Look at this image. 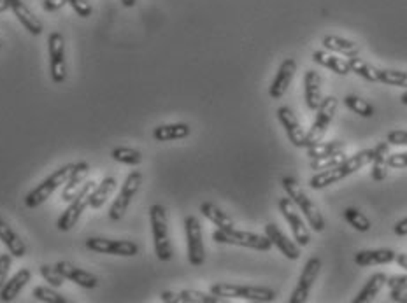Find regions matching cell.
<instances>
[{
  "label": "cell",
  "mask_w": 407,
  "mask_h": 303,
  "mask_svg": "<svg viewBox=\"0 0 407 303\" xmlns=\"http://www.w3.org/2000/svg\"><path fill=\"white\" fill-rule=\"evenodd\" d=\"M374 158V149H363V151L356 153V155L348 156L344 162H341L339 165H335L334 169L323 170V172H318L316 176H313L309 179V186L313 190H325V188L332 186V184L339 183V181L346 179V177L353 176L358 170H362L363 167L370 165Z\"/></svg>",
  "instance_id": "6da1fadb"
},
{
  "label": "cell",
  "mask_w": 407,
  "mask_h": 303,
  "mask_svg": "<svg viewBox=\"0 0 407 303\" xmlns=\"http://www.w3.org/2000/svg\"><path fill=\"white\" fill-rule=\"evenodd\" d=\"M281 186H283V190L286 191V195L295 202V205L299 207L300 212L306 216L307 223L311 224V228H313L314 231H318V233H321V231L325 230L323 214H321L320 207L316 205V202H314L313 198L306 193V190L300 186L299 181L292 176L283 177Z\"/></svg>",
  "instance_id": "7a4b0ae2"
},
{
  "label": "cell",
  "mask_w": 407,
  "mask_h": 303,
  "mask_svg": "<svg viewBox=\"0 0 407 303\" xmlns=\"http://www.w3.org/2000/svg\"><path fill=\"white\" fill-rule=\"evenodd\" d=\"M150 223L151 233H153L155 254L160 262H171L174 251H172L171 237H169V221L167 210L160 203H155L150 209Z\"/></svg>",
  "instance_id": "3957f363"
},
{
  "label": "cell",
  "mask_w": 407,
  "mask_h": 303,
  "mask_svg": "<svg viewBox=\"0 0 407 303\" xmlns=\"http://www.w3.org/2000/svg\"><path fill=\"white\" fill-rule=\"evenodd\" d=\"M212 295L225 298H243L247 302H258V303H269L276 300V291L271 288L264 286H240V284H228V283H218L211 286Z\"/></svg>",
  "instance_id": "277c9868"
},
{
  "label": "cell",
  "mask_w": 407,
  "mask_h": 303,
  "mask_svg": "<svg viewBox=\"0 0 407 303\" xmlns=\"http://www.w3.org/2000/svg\"><path fill=\"white\" fill-rule=\"evenodd\" d=\"M74 165H76V163H67V165L60 167V169L55 170L48 179H44L37 188H34V190L25 197V207L35 209V207H39L41 203L48 200L60 186H63V184L67 183V179H69L70 174H72Z\"/></svg>",
  "instance_id": "5b68a950"
},
{
  "label": "cell",
  "mask_w": 407,
  "mask_h": 303,
  "mask_svg": "<svg viewBox=\"0 0 407 303\" xmlns=\"http://www.w3.org/2000/svg\"><path fill=\"white\" fill-rule=\"evenodd\" d=\"M212 240L218 244L239 245V247L254 249V251H269L272 247V242L267 235H258L253 231H243L232 228V230H216L212 233Z\"/></svg>",
  "instance_id": "8992f818"
},
{
  "label": "cell",
  "mask_w": 407,
  "mask_h": 303,
  "mask_svg": "<svg viewBox=\"0 0 407 303\" xmlns=\"http://www.w3.org/2000/svg\"><path fill=\"white\" fill-rule=\"evenodd\" d=\"M93 190L95 181H86V183L83 184V188H81L79 193L76 195V198L70 202V205L63 210V214L58 217V221H56V228H58L60 231H70L76 226L84 210L90 207V197Z\"/></svg>",
  "instance_id": "52a82bcc"
},
{
  "label": "cell",
  "mask_w": 407,
  "mask_h": 303,
  "mask_svg": "<svg viewBox=\"0 0 407 303\" xmlns=\"http://www.w3.org/2000/svg\"><path fill=\"white\" fill-rule=\"evenodd\" d=\"M337 107H339L337 98L332 97V95L330 97H323V102H321V105L318 107V110H316V117H314L313 127H311V130L307 131V148L316 144V142L323 141L325 134H327L332 121H334L335 112H337Z\"/></svg>",
  "instance_id": "ba28073f"
},
{
  "label": "cell",
  "mask_w": 407,
  "mask_h": 303,
  "mask_svg": "<svg viewBox=\"0 0 407 303\" xmlns=\"http://www.w3.org/2000/svg\"><path fill=\"white\" fill-rule=\"evenodd\" d=\"M48 55H49V74L55 84H62L67 79V62H65V39L60 32H53L48 37Z\"/></svg>",
  "instance_id": "9c48e42d"
},
{
  "label": "cell",
  "mask_w": 407,
  "mask_h": 303,
  "mask_svg": "<svg viewBox=\"0 0 407 303\" xmlns=\"http://www.w3.org/2000/svg\"><path fill=\"white\" fill-rule=\"evenodd\" d=\"M278 207H279L281 216L288 221L290 228H292L293 238L297 240V244H299L300 247L309 245L311 244L309 228L306 226V221H304V217L299 214V207L295 205V202H293L290 197L279 198Z\"/></svg>",
  "instance_id": "30bf717a"
},
{
  "label": "cell",
  "mask_w": 407,
  "mask_h": 303,
  "mask_svg": "<svg viewBox=\"0 0 407 303\" xmlns=\"http://www.w3.org/2000/svg\"><path fill=\"white\" fill-rule=\"evenodd\" d=\"M141 184H143V174H141L139 170H134V172H130L129 176H127L118 197L115 198L111 209H109V219L119 221L125 216L127 209H129L130 202H132V198L136 197L137 191H139Z\"/></svg>",
  "instance_id": "8fae6325"
},
{
  "label": "cell",
  "mask_w": 407,
  "mask_h": 303,
  "mask_svg": "<svg viewBox=\"0 0 407 303\" xmlns=\"http://www.w3.org/2000/svg\"><path fill=\"white\" fill-rule=\"evenodd\" d=\"M186 245H188V262L193 266H202L205 262V247L202 238V224L199 217L186 216L185 219Z\"/></svg>",
  "instance_id": "7c38bea8"
},
{
  "label": "cell",
  "mask_w": 407,
  "mask_h": 303,
  "mask_svg": "<svg viewBox=\"0 0 407 303\" xmlns=\"http://www.w3.org/2000/svg\"><path fill=\"white\" fill-rule=\"evenodd\" d=\"M321 266H323V263H321V259L316 258V256H314V258L307 259L306 265H304L302 273H300L299 281H297L295 290L292 291L290 303H306L307 302V298H309V295H311V290H313L314 283H316L318 276H320Z\"/></svg>",
  "instance_id": "4fadbf2b"
},
{
  "label": "cell",
  "mask_w": 407,
  "mask_h": 303,
  "mask_svg": "<svg viewBox=\"0 0 407 303\" xmlns=\"http://www.w3.org/2000/svg\"><path fill=\"white\" fill-rule=\"evenodd\" d=\"M86 247L93 252L101 254H112V256H125L132 258L139 252V245L132 240H111V238L102 237H90L86 240Z\"/></svg>",
  "instance_id": "5bb4252c"
},
{
  "label": "cell",
  "mask_w": 407,
  "mask_h": 303,
  "mask_svg": "<svg viewBox=\"0 0 407 303\" xmlns=\"http://www.w3.org/2000/svg\"><path fill=\"white\" fill-rule=\"evenodd\" d=\"M276 114H278V121L281 123V127L285 128L290 142H292L295 148L306 149L307 148V134H306V130L302 128V124H300L299 117H297L295 112L292 110V107H288V105L278 107Z\"/></svg>",
  "instance_id": "9a60e30c"
},
{
  "label": "cell",
  "mask_w": 407,
  "mask_h": 303,
  "mask_svg": "<svg viewBox=\"0 0 407 303\" xmlns=\"http://www.w3.org/2000/svg\"><path fill=\"white\" fill-rule=\"evenodd\" d=\"M295 72H297L295 60L293 58L283 60L278 72H276L274 79H272V84L269 86V97H271L272 101H279V98L285 97V94L288 91V86L292 84Z\"/></svg>",
  "instance_id": "2e32d148"
},
{
  "label": "cell",
  "mask_w": 407,
  "mask_h": 303,
  "mask_svg": "<svg viewBox=\"0 0 407 303\" xmlns=\"http://www.w3.org/2000/svg\"><path fill=\"white\" fill-rule=\"evenodd\" d=\"M265 235H267L269 240L272 242V245H276V247H278V251L281 252L285 258L292 259V262H297V259L300 258L299 244L293 240H290V238L286 237V235L283 233L281 230H279V226L276 223L265 224Z\"/></svg>",
  "instance_id": "e0dca14e"
},
{
  "label": "cell",
  "mask_w": 407,
  "mask_h": 303,
  "mask_svg": "<svg viewBox=\"0 0 407 303\" xmlns=\"http://www.w3.org/2000/svg\"><path fill=\"white\" fill-rule=\"evenodd\" d=\"M56 269L60 270V273H62L65 279L72 281L74 284L84 288V290H95V288L98 286V279L95 277V273L79 269V266H76L74 263L58 262L56 263Z\"/></svg>",
  "instance_id": "ac0fdd59"
},
{
  "label": "cell",
  "mask_w": 407,
  "mask_h": 303,
  "mask_svg": "<svg viewBox=\"0 0 407 303\" xmlns=\"http://www.w3.org/2000/svg\"><path fill=\"white\" fill-rule=\"evenodd\" d=\"M88 176H90V163L88 162H77L74 165L72 174L67 179V183L63 184V191H62V200L63 202H72L76 198V195L79 193L83 184L88 181Z\"/></svg>",
  "instance_id": "d6986e66"
},
{
  "label": "cell",
  "mask_w": 407,
  "mask_h": 303,
  "mask_svg": "<svg viewBox=\"0 0 407 303\" xmlns=\"http://www.w3.org/2000/svg\"><path fill=\"white\" fill-rule=\"evenodd\" d=\"M4 2H6L7 7L13 11L14 16L18 18V21L23 25L25 30L30 32L32 35L42 34V23L39 21V18L32 13V9L23 2V0H4Z\"/></svg>",
  "instance_id": "ffe728a7"
},
{
  "label": "cell",
  "mask_w": 407,
  "mask_h": 303,
  "mask_svg": "<svg viewBox=\"0 0 407 303\" xmlns=\"http://www.w3.org/2000/svg\"><path fill=\"white\" fill-rule=\"evenodd\" d=\"M321 84H323V81L316 70H306V74H304V97H306V105L309 110H318V107L323 102Z\"/></svg>",
  "instance_id": "44dd1931"
},
{
  "label": "cell",
  "mask_w": 407,
  "mask_h": 303,
  "mask_svg": "<svg viewBox=\"0 0 407 303\" xmlns=\"http://www.w3.org/2000/svg\"><path fill=\"white\" fill-rule=\"evenodd\" d=\"M397 258L394 249H362L355 254V265L374 266V265H390Z\"/></svg>",
  "instance_id": "7402d4cb"
},
{
  "label": "cell",
  "mask_w": 407,
  "mask_h": 303,
  "mask_svg": "<svg viewBox=\"0 0 407 303\" xmlns=\"http://www.w3.org/2000/svg\"><path fill=\"white\" fill-rule=\"evenodd\" d=\"M32 279V272L28 269H21L14 273L11 279L6 281L2 288H0V300L2 302H13L20 297L21 291L25 290Z\"/></svg>",
  "instance_id": "603a6c76"
},
{
  "label": "cell",
  "mask_w": 407,
  "mask_h": 303,
  "mask_svg": "<svg viewBox=\"0 0 407 303\" xmlns=\"http://www.w3.org/2000/svg\"><path fill=\"white\" fill-rule=\"evenodd\" d=\"M162 302L167 303H219L223 302L221 297H216V295H207L202 291L195 290H185L181 293H172V291H164L160 295Z\"/></svg>",
  "instance_id": "cb8c5ba5"
},
{
  "label": "cell",
  "mask_w": 407,
  "mask_h": 303,
  "mask_svg": "<svg viewBox=\"0 0 407 303\" xmlns=\"http://www.w3.org/2000/svg\"><path fill=\"white\" fill-rule=\"evenodd\" d=\"M0 242L7 247V251L14 256V258H23L27 254V245L21 240L20 235L9 226L4 219H0Z\"/></svg>",
  "instance_id": "d4e9b609"
},
{
  "label": "cell",
  "mask_w": 407,
  "mask_h": 303,
  "mask_svg": "<svg viewBox=\"0 0 407 303\" xmlns=\"http://www.w3.org/2000/svg\"><path fill=\"white\" fill-rule=\"evenodd\" d=\"M321 44H323L325 49H328V51L339 53V55H344L348 56V58L360 55V46L356 44V42L344 37H339V35H325V37L321 39Z\"/></svg>",
  "instance_id": "484cf974"
},
{
  "label": "cell",
  "mask_w": 407,
  "mask_h": 303,
  "mask_svg": "<svg viewBox=\"0 0 407 303\" xmlns=\"http://www.w3.org/2000/svg\"><path fill=\"white\" fill-rule=\"evenodd\" d=\"M313 60L318 63V65L325 67V69L332 70V72L339 74V76H348V74L351 72L346 60L339 58L337 55L325 51V49H318V51H314Z\"/></svg>",
  "instance_id": "4316f807"
},
{
  "label": "cell",
  "mask_w": 407,
  "mask_h": 303,
  "mask_svg": "<svg viewBox=\"0 0 407 303\" xmlns=\"http://www.w3.org/2000/svg\"><path fill=\"white\" fill-rule=\"evenodd\" d=\"M192 134V128L186 123H171V124H160L153 130V138L157 142H169V141H179V138H186Z\"/></svg>",
  "instance_id": "83f0119b"
},
{
  "label": "cell",
  "mask_w": 407,
  "mask_h": 303,
  "mask_svg": "<svg viewBox=\"0 0 407 303\" xmlns=\"http://www.w3.org/2000/svg\"><path fill=\"white\" fill-rule=\"evenodd\" d=\"M374 149V158L370 162L373 165V179L385 181L388 176V155H390V142H380Z\"/></svg>",
  "instance_id": "f1b7e54d"
},
{
  "label": "cell",
  "mask_w": 407,
  "mask_h": 303,
  "mask_svg": "<svg viewBox=\"0 0 407 303\" xmlns=\"http://www.w3.org/2000/svg\"><path fill=\"white\" fill-rule=\"evenodd\" d=\"M200 212H202L205 219L211 221L214 226H218V230H232V228H235V223H233L232 217L212 202H204L202 205H200Z\"/></svg>",
  "instance_id": "f546056e"
},
{
  "label": "cell",
  "mask_w": 407,
  "mask_h": 303,
  "mask_svg": "<svg viewBox=\"0 0 407 303\" xmlns=\"http://www.w3.org/2000/svg\"><path fill=\"white\" fill-rule=\"evenodd\" d=\"M387 273L383 272H377L374 273L373 277H370L369 281L366 283V286L362 288V291H360L358 295H356L355 298H353V303H369L373 302L374 298L380 295V291L383 290L385 286H387Z\"/></svg>",
  "instance_id": "4dcf8cb0"
},
{
  "label": "cell",
  "mask_w": 407,
  "mask_h": 303,
  "mask_svg": "<svg viewBox=\"0 0 407 303\" xmlns=\"http://www.w3.org/2000/svg\"><path fill=\"white\" fill-rule=\"evenodd\" d=\"M346 62H348L349 70L355 72L356 76L369 81V83H380V69H376L374 65L367 63L366 60L358 58V56H351V58H348Z\"/></svg>",
  "instance_id": "1f68e13d"
},
{
  "label": "cell",
  "mask_w": 407,
  "mask_h": 303,
  "mask_svg": "<svg viewBox=\"0 0 407 303\" xmlns=\"http://www.w3.org/2000/svg\"><path fill=\"white\" fill-rule=\"evenodd\" d=\"M115 188H116L115 177H104L102 183L98 184V186H95V190L91 191V197H90L91 209L97 210V209H101V207H104V203L108 202L109 197H111Z\"/></svg>",
  "instance_id": "d6a6232c"
},
{
  "label": "cell",
  "mask_w": 407,
  "mask_h": 303,
  "mask_svg": "<svg viewBox=\"0 0 407 303\" xmlns=\"http://www.w3.org/2000/svg\"><path fill=\"white\" fill-rule=\"evenodd\" d=\"M346 149V142L342 141H332V142H316V144L306 148L309 160L313 158H323V156L335 155V153H342Z\"/></svg>",
  "instance_id": "836d02e7"
},
{
  "label": "cell",
  "mask_w": 407,
  "mask_h": 303,
  "mask_svg": "<svg viewBox=\"0 0 407 303\" xmlns=\"http://www.w3.org/2000/svg\"><path fill=\"white\" fill-rule=\"evenodd\" d=\"M111 156L115 162L130 167H137L143 162V153L134 148H115L111 151Z\"/></svg>",
  "instance_id": "e575fe53"
},
{
  "label": "cell",
  "mask_w": 407,
  "mask_h": 303,
  "mask_svg": "<svg viewBox=\"0 0 407 303\" xmlns=\"http://www.w3.org/2000/svg\"><path fill=\"white\" fill-rule=\"evenodd\" d=\"M344 219L348 221L349 226H353L356 231H360V233H366V231H369L370 228H373L369 217L363 212H360L358 209H355V207H348V209L344 210Z\"/></svg>",
  "instance_id": "d590c367"
},
{
  "label": "cell",
  "mask_w": 407,
  "mask_h": 303,
  "mask_svg": "<svg viewBox=\"0 0 407 303\" xmlns=\"http://www.w3.org/2000/svg\"><path fill=\"white\" fill-rule=\"evenodd\" d=\"M346 158H348V156L344 155V151L335 153V155H330V156H323V158H313V160H309V169L314 170V172H323V170L334 169L335 165L344 162Z\"/></svg>",
  "instance_id": "8d00e7d4"
},
{
  "label": "cell",
  "mask_w": 407,
  "mask_h": 303,
  "mask_svg": "<svg viewBox=\"0 0 407 303\" xmlns=\"http://www.w3.org/2000/svg\"><path fill=\"white\" fill-rule=\"evenodd\" d=\"M380 83L388 86L407 88V72L395 69H380Z\"/></svg>",
  "instance_id": "74e56055"
},
{
  "label": "cell",
  "mask_w": 407,
  "mask_h": 303,
  "mask_svg": "<svg viewBox=\"0 0 407 303\" xmlns=\"http://www.w3.org/2000/svg\"><path fill=\"white\" fill-rule=\"evenodd\" d=\"M344 103L349 110H353V112L362 117H373L374 112H376L373 103H369L360 97H355V95H348V97L344 98Z\"/></svg>",
  "instance_id": "f35d334b"
},
{
  "label": "cell",
  "mask_w": 407,
  "mask_h": 303,
  "mask_svg": "<svg viewBox=\"0 0 407 303\" xmlns=\"http://www.w3.org/2000/svg\"><path fill=\"white\" fill-rule=\"evenodd\" d=\"M34 298L37 302H44V303H69L63 295L56 293V291H53L51 288H44V286L35 288Z\"/></svg>",
  "instance_id": "ab89813d"
},
{
  "label": "cell",
  "mask_w": 407,
  "mask_h": 303,
  "mask_svg": "<svg viewBox=\"0 0 407 303\" xmlns=\"http://www.w3.org/2000/svg\"><path fill=\"white\" fill-rule=\"evenodd\" d=\"M41 276L44 277L46 283L51 284L53 288H60L63 284V279H65V277L60 273V270L56 269V265H42Z\"/></svg>",
  "instance_id": "60d3db41"
},
{
  "label": "cell",
  "mask_w": 407,
  "mask_h": 303,
  "mask_svg": "<svg viewBox=\"0 0 407 303\" xmlns=\"http://www.w3.org/2000/svg\"><path fill=\"white\" fill-rule=\"evenodd\" d=\"M65 2L72 7L77 16L90 18L93 14V6L88 0H65Z\"/></svg>",
  "instance_id": "b9f144b4"
},
{
  "label": "cell",
  "mask_w": 407,
  "mask_h": 303,
  "mask_svg": "<svg viewBox=\"0 0 407 303\" xmlns=\"http://www.w3.org/2000/svg\"><path fill=\"white\" fill-rule=\"evenodd\" d=\"M13 258L14 256L11 254V252H4V254H0V288L6 284L7 276H9V270H11V266H13Z\"/></svg>",
  "instance_id": "7bdbcfd3"
},
{
  "label": "cell",
  "mask_w": 407,
  "mask_h": 303,
  "mask_svg": "<svg viewBox=\"0 0 407 303\" xmlns=\"http://www.w3.org/2000/svg\"><path fill=\"white\" fill-rule=\"evenodd\" d=\"M388 167L390 169H407V151L406 153H395V155H388Z\"/></svg>",
  "instance_id": "ee69618b"
},
{
  "label": "cell",
  "mask_w": 407,
  "mask_h": 303,
  "mask_svg": "<svg viewBox=\"0 0 407 303\" xmlns=\"http://www.w3.org/2000/svg\"><path fill=\"white\" fill-rule=\"evenodd\" d=\"M390 146H404L407 148V130H394L387 135Z\"/></svg>",
  "instance_id": "f6af8a7d"
},
{
  "label": "cell",
  "mask_w": 407,
  "mask_h": 303,
  "mask_svg": "<svg viewBox=\"0 0 407 303\" xmlns=\"http://www.w3.org/2000/svg\"><path fill=\"white\" fill-rule=\"evenodd\" d=\"M387 286L390 288V291H407V276L388 277Z\"/></svg>",
  "instance_id": "bcb514c9"
},
{
  "label": "cell",
  "mask_w": 407,
  "mask_h": 303,
  "mask_svg": "<svg viewBox=\"0 0 407 303\" xmlns=\"http://www.w3.org/2000/svg\"><path fill=\"white\" fill-rule=\"evenodd\" d=\"M65 0H44L42 2V7H44L46 13H56V11L62 9L65 6Z\"/></svg>",
  "instance_id": "7dc6e473"
},
{
  "label": "cell",
  "mask_w": 407,
  "mask_h": 303,
  "mask_svg": "<svg viewBox=\"0 0 407 303\" xmlns=\"http://www.w3.org/2000/svg\"><path fill=\"white\" fill-rule=\"evenodd\" d=\"M394 233L397 235V237H406V235H407V217H404V219H401L399 223H395Z\"/></svg>",
  "instance_id": "c3c4849f"
},
{
  "label": "cell",
  "mask_w": 407,
  "mask_h": 303,
  "mask_svg": "<svg viewBox=\"0 0 407 303\" xmlns=\"http://www.w3.org/2000/svg\"><path fill=\"white\" fill-rule=\"evenodd\" d=\"M390 300L397 303H407V291H390Z\"/></svg>",
  "instance_id": "681fc988"
},
{
  "label": "cell",
  "mask_w": 407,
  "mask_h": 303,
  "mask_svg": "<svg viewBox=\"0 0 407 303\" xmlns=\"http://www.w3.org/2000/svg\"><path fill=\"white\" fill-rule=\"evenodd\" d=\"M395 262H397V265L401 266V269L407 270V254H406V252H401V254H397Z\"/></svg>",
  "instance_id": "f907efd6"
},
{
  "label": "cell",
  "mask_w": 407,
  "mask_h": 303,
  "mask_svg": "<svg viewBox=\"0 0 407 303\" xmlns=\"http://www.w3.org/2000/svg\"><path fill=\"white\" fill-rule=\"evenodd\" d=\"M122 4H123V7H136V4H137V0H122Z\"/></svg>",
  "instance_id": "816d5d0a"
},
{
  "label": "cell",
  "mask_w": 407,
  "mask_h": 303,
  "mask_svg": "<svg viewBox=\"0 0 407 303\" xmlns=\"http://www.w3.org/2000/svg\"><path fill=\"white\" fill-rule=\"evenodd\" d=\"M9 7H7V4L4 2V0H0V13H4V11H7Z\"/></svg>",
  "instance_id": "f5cc1de1"
},
{
  "label": "cell",
  "mask_w": 407,
  "mask_h": 303,
  "mask_svg": "<svg viewBox=\"0 0 407 303\" xmlns=\"http://www.w3.org/2000/svg\"><path fill=\"white\" fill-rule=\"evenodd\" d=\"M401 102L404 103V105H407V91H406V94L402 95V97H401Z\"/></svg>",
  "instance_id": "db71d44e"
},
{
  "label": "cell",
  "mask_w": 407,
  "mask_h": 303,
  "mask_svg": "<svg viewBox=\"0 0 407 303\" xmlns=\"http://www.w3.org/2000/svg\"><path fill=\"white\" fill-rule=\"evenodd\" d=\"M0 48H2V44H0Z\"/></svg>",
  "instance_id": "11a10c76"
}]
</instances>
